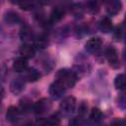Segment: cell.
Wrapping results in <instances>:
<instances>
[{"label": "cell", "instance_id": "17", "mask_svg": "<svg viewBox=\"0 0 126 126\" xmlns=\"http://www.w3.org/2000/svg\"><path fill=\"white\" fill-rule=\"evenodd\" d=\"M5 20L9 25H14V24H17L20 21V17L17 13L9 12V13H7V15L5 17Z\"/></svg>", "mask_w": 126, "mask_h": 126}, {"label": "cell", "instance_id": "14", "mask_svg": "<svg viewBox=\"0 0 126 126\" xmlns=\"http://www.w3.org/2000/svg\"><path fill=\"white\" fill-rule=\"evenodd\" d=\"M64 15H65L64 9H62L61 7H56L50 15V20L52 22H58L64 18Z\"/></svg>", "mask_w": 126, "mask_h": 126}, {"label": "cell", "instance_id": "10", "mask_svg": "<svg viewBox=\"0 0 126 126\" xmlns=\"http://www.w3.org/2000/svg\"><path fill=\"white\" fill-rule=\"evenodd\" d=\"M28 67V62H27V58L21 56L20 58L16 59L14 64H13V68L16 72H23L27 69Z\"/></svg>", "mask_w": 126, "mask_h": 126}, {"label": "cell", "instance_id": "22", "mask_svg": "<svg viewBox=\"0 0 126 126\" xmlns=\"http://www.w3.org/2000/svg\"><path fill=\"white\" fill-rule=\"evenodd\" d=\"M117 103L119 105V107L121 108H126V92L121 94L118 98H117Z\"/></svg>", "mask_w": 126, "mask_h": 126}, {"label": "cell", "instance_id": "25", "mask_svg": "<svg viewBox=\"0 0 126 126\" xmlns=\"http://www.w3.org/2000/svg\"><path fill=\"white\" fill-rule=\"evenodd\" d=\"M124 25L126 26V17H125V19H124Z\"/></svg>", "mask_w": 126, "mask_h": 126}, {"label": "cell", "instance_id": "15", "mask_svg": "<svg viewBox=\"0 0 126 126\" xmlns=\"http://www.w3.org/2000/svg\"><path fill=\"white\" fill-rule=\"evenodd\" d=\"M39 78H40V74L34 68H31V69H29L27 71V74H26L27 81H29V82H35Z\"/></svg>", "mask_w": 126, "mask_h": 126}, {"label": "cell", "instance_id": "12", "mask_svg": "<svg viewBox=\"0 0 126 126\" xmlns=\"http://www.w3.org/2000/svg\"><path fill=\"white\" fill-rule=\"evenodd\" d=\"M19 115H20V111L15 106H10L7 110V113H6L7 120L10 122H16L19 118Z\"/></svg>", "mask_w": 126, "mask_h": 126}, {"label": "cell", "instance_id": "5", "mask_svg": "<svg viewBox=\"0 0 126 126\" xmlns=\"http://www.w3.org/2000/svg\"><path fill=\"white\" fill-rule=\"evenodd\" d=\"M51 107V102L47 98H42L38 101H36L33 105V110L36 114H42L49 110Z\"/></svg>", "mask_w": 126, "mask_h": 126}, {"label": "cell", "instance_id": "8", "mask_svg": "<svg viewBox=\"0 0 126 126\" xmlns=\"http://www.w3.org/2000/svg\"><path fill=\"white\" fill-rule=\"evenodd\" d=\"M24 86H25L24 80H22V78H16L11 82L10 90L13 94H20L24 90L25 88Z\"/></svg>", "mask_w": 126, "mask_h": 126}, {"label": "cell", "instance_id": "20", "mask_svg": "<svg viewBox=\"0 0 126 126\" xmlns=\"http://www.w3.org/2000/svg\"><path fill=\"white\" fill-rule=\"evenodd\" d=\"M18 4L21 9L28 11V10H31L32 7L33 6V1L32 0H19Z\"/></svg>", "mask_w": 126, "mask_h": 126}, {"label": "cell", "instance_id": "21", "mask_svg": "<svg viewBox=\"0 0 126 126\" xmlns=\"http://www.w3.org/2000/svg\"><path fill=\"white\" fill-rule=\"evenodd\" d=\"M44 123L48 124V125H58V124H60V118L57 114H53L50 117H48Z\"/></svg>", "mask_w": 126, "mask_h": 126}, {"label": "cell", "instance_id": "4", "mask_svg": "<svg viewBox=\"0 0 126 126\" xmlns=\"http://www.w3.org/2000/svg\"><path fill=\"white\" fill-rule=\"evenodd\" d=\"M76 104V99L74 96H67L60 103V110L64 114H70L73 112Z\"/></svg>", "mask_w": 126, "mask_h": 126}, {"label": "cell", "instance_id": "9", "mask_svg": "<svg viewBox=\"0 0 126 126\" xmlns=\"http://www.w3.org/2000/svg\"><path fill=\"white\" fill-rule=\"evenodd\" d=\"M34 53H35V50H34V48L31 44L25 43L20 48V54H21V56H23V57H25L27 59L32 58L34 56Z\"/></svg>", "mask_w": 126, "mask_h": 126}, {"label": "cell", "instance_id": "19", "mask_svg": "<svg viewBox=\"0 0 126 126\" xmlns=\"http://www.w3.org/2000/svg\"><path fill=\"white\" fill-rule=\"evenodd\" d=\"M101 116H102V113H101V111H100L98 108L94 107V108L92 109L91 114H90V118H91L92 121L97 122V121H99V120L101 119Z\"/></svg>", "mask_w": 126, "mask_h": 126}, {"label": "cell", "instance_id": "6", "mask_svg": "<svg viewBox=\"0 0 126 126\" xmlns=\"http://www.w3.org/2000/svg\"><path fill=\"white\" fill-rule=\"evenodd\" d=\"M101 39L98 37H92L90 38L86 44H85V48L87 51H89L90 53H95L99 50L100 46H101Z\"/></svg>", "mask_w": 126, "mask_h": 126}, {"label": "cell", "instance_id": "11", "mask_svg": "<svg viewBox=\"0 0 126 126\" xmlns=\"http://www.w3.org/2000/svg\"><path fill=\"white\" fill-rule=\"evenodd\" d=\"M98 28L99 30L104 32V33H107L111 31L112 29V23L110 21V19H108L107 17H104L102 18L100 21H99V24H98Z\"/></svg>", "mask_w": 126, "mask_h": 126}, {"label": "cell", "instance_id": "3", "mask_svg": "<svg viewBox=\"0 0 126 126\" xmlns=\"http://www.w3.org/2000/svg\"><path fill=\"white\" fill-rule=\"evenodd\" d=\"M105 56H106V59H107V61L109 63V65L112 68H118L119 67L118 53H117L116 49L113 46L107 47V49L105 50Z\"/></svg>", "mask_w": 126, "mask_h": 126}, {"label": "cell", "instance_id": "1", "mask_svg": "<svg viewBox=\"0 0 126 126\" xmlns=\"http://www.w3.org/2000/svg\"><path fill=\"white\" fill-rule=\"evenodd\" d=\"M56 80L63 82L68 88H73L77 82V76L74 72L69 71L67 69H60L56 75Z\"/></svg>", "mask_w": 126, "mask_h": 126}, {"label": "cell", "instance_id": "2", "mask_svg": "<svg viewBox=\"0 0 126 126\" xmlns=\"http://www.w3.org/2000/svg\"><path fill=\"white\" fill-rule=\"evenodd\" d=\"M65 84L59 80H55L49 87V94L52 98L57 99L65 93Z\"/></svg>", "mask_w": 126, "mask_h": 126}, {"label": "cell", "instance_id": "7", "mask_svg": "<svg viewBox=\"0 0 126 126\" xmlns=\"http://www.w3.org/2000/svg\"><path fill=\"white\" fill-rule=\"evenodd\" d=\"M122 4L120 0H108L106 4V11L109 15H116L121 10Z\"/></svg>", "mask_w": 126, "mask_h": 126}, {"label": "cell", "instance_id": "18", "mask_svg": "<svg viewBox=\"0 0 126 126\" xmlns=\"http://www.w3.org/2000/svg\"><path fill=\"white\" fill-rule=\"evenodd\" d=\"M32 31L31 30L30 27L25 26L24 28H22L21 32H20V36H21V38H22L23 40H28V39H30V38L32 37Z\"/></svg>", "mask_w": 126, "mask_h": 126}, {"label": "cell", "instance_id": "23", "mask_svg": "<svg viewBox=\"0 0 126 126\" xmlns=\"http://www.w3.org/2000/svg\"><path fill=\"white\" fill-rule=\"evenodd\" d=\"M87 107H88V105L85 103V101H83V102L80 104V106H79V111H78V114H79L80 117H83V116L86 114V112H87Z\"/></svg>", "mask_w": 126, "mask_h": 126}, {"label": "cell", "instance_id": "13", "mask_svg": "<svg viewBox=\"0 0 126 126\" xmlns=\"http://www.w3.org/2000/svg\"><path fill=\"white\" fill-rule=\"evenodd\" d=\"M114 86L118 90H126V74H119L115 77Z\"/></svg>", "mask_w": 126, "mask_h": 126}, {"label": "cell", "instance_id": "16", "mask_svg": "<svg viewBox=\"0 0 126 126\" xmlns=\"http://www.w3.org/2000/svg\"><path fill=\"white\" fill-rule=\"evenodd\" d=\"M48 37L46 36V35H44V34H41V35H39L36 39H35V41H34V45H35V47H37L38 49H43V48H45L47 45H48Z\"/></svg>", "mask_w": 126, "mask_h": 126}, {"label": "cell", "instance_id": "24", "mask_svg": "<svg viewBox=\"0 0 126 126\" xmlns=\"http://www.w3.org/2000/svg\"><path fill=\"white\" fill-rule=\"evenodd\" d=\"M106 0H94V4H96V5H98V4H102V3H104Z\"/></svg>", "mask_w": 126, "mask_h": 126}]
</instances>
